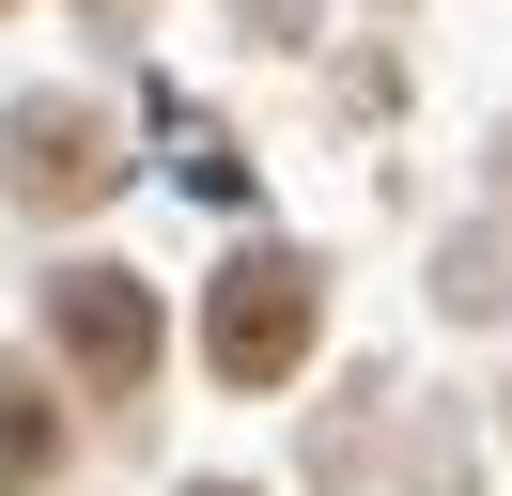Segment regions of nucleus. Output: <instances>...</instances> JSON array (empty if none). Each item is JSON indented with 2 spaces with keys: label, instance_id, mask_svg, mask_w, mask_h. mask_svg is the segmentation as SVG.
Returning a JSON list of instances; mask_svg holds the SVG:
<instances>
[{
  "label": "nucleus",
  "instance_id": "2",
  "mask_svg": "<svg viewBox=\"0 0 512 496\" xmlns=\"http://www.w3.org/2000/svg\"><path fill=\"white\" fill-rule=\"evenodd\" d=\"M47 326H63V357L78 372H94V388H140V372H156V295H140V279L125 264H63V279H47Z\"/></svg>",
  "mask_w": 512,
  "mask_h": 496
},
{
  "label": "nucleus",
  "instance_id": "3",
  "mask_svg": "<svg viewBox=\"0 0 512 496\" xmlns=\"http://www.w3.org/2000/svg\"><path fill=\"white\" fill-rule=\"evenodd\" d=\"M0 155H16V186H32V202H94V186L125 171V155H109V124H94V109H63V93L0 124Z\"/></svg>",
  "mask_w": 512,
  "mask_h": 496
},
{
  "label": "nucleus",
  "instance_id": "4",
  "mask_svg": "<svg viewBox=\"0 0 512 496\" xmlns=\"http://www.w3.org/2000/svg\"><path fill=\"white\" fill-rule=\"evenodd\" d=\"M47 465H63V403H47L32 357H0V496H32Z\"/></svg>",
  "mask_w": 512,
  "mask_h": 496
},
{
  "label": "nucleus",
  "instance_id": "1",
  "mask_svg": "<svg viewBox=\"0 0 512 496\" xmlns=\"http://www.w3.org/2000/svg\"><path fill=\"white\" fill-rule=\"evenodd\" d=\"M311 310H326V279L295 264V248H249V264H218V295H202V357H218L233 388H280V372L311 357Z\"/></svg>",
  "mask_w": 512,
  "mask_h": 496
},
{
  "label": "nucleus",
  "instance_id": "5",
  "mask_svg": "<svg viewBox=\"0 0 512 496\" xmlns=\"http://www.w3.org/2000/svg\"><path fill=\"white\" fill-rule=\"evenodd\" d=\"M202 496H249V481H202Z\"/></svg>",
  "mask_w": 512,
  "mask_h": 496
}]
</instances>
